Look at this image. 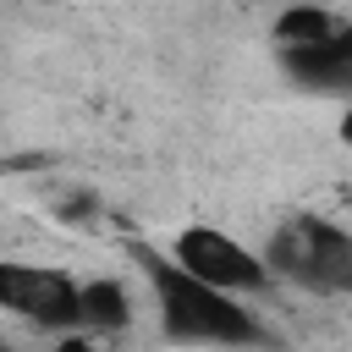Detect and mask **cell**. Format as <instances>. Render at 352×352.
Listing matches in <instances>:
<instances>
[{
    "instance_id": "6da1fadb",
    "label": "cell",
    "mask_w": 352,
    "mask_h": 352,
    "mask_svg": "<svg viewBox=\"0 0 352 352\" xmlns=\"http://www.w3.org/2000/svg\"><path fill=\"white\" fill-rule=\"evenodd\" d=\"M132 258L143 264L148 275V292H154V308H160V330L170 341H204V346H253L264 341L270 330L242 308L236 292H220L198 275H187L170 253H154V248H132Z\"/></svg>"
},
{
    "instance_id": "7a4b0ae2",
    "label": "cell",
    "mask_w": 352,
    "mask_h": 352,
    "mask_svg": "<svg viewBox=\"0 0 352 352\" xmlns=\"http://www.w3.org/2000/svg\"><path fill=\"white\" fill-rule=\"evenodd\" d=\"M264 264L275 280H292L314 297H352V231L324 214H292L275 226Z\"/></svg>"
},
{
    "instance_id": "3957f363",
    "label": "cell",
    "mask_w": 352,
    "mask_h": 352,
    "mask_svg": "<svg viewBox=\"0 0 352 352\" xmlns=\"http://www.w3.org/2000/svg\"><path fill=\"white\" fill-rule=\"evenodd\" d=\"M170 258L187 275H198V280H209L220 292H236V297H258L275 280L270 264H264V253H253L248 242H236L220 226H182L170 236Z\"/></svg>"
},
{
    "instance_id": "277c9868",
    "label": "cell",
    "mask_w": 352,
    "mask_h": 352,
    "mask_svg": "<svg viewBox=\"0 0 352 352\" xmlns=\"http://www.w3.org/2000/svg\"><path fill=\"white\" fill-rule=\"evenodd\" d=\"M77 280L50 264L0 258V314L28 319L38 330H77Z\"/></svg>"
},
{
    "instance_id": "5b68a950",
    "label": "cell",
    "mask_w": 352,
    "mask_h": 352,
    "mask_svg": "<svg viewBox=\"0 0 352 352\" xmlns=\"http://www.w3.org/2000/svg\"><path fill=\"white\" fill-rule=\"evenodd\" d=\"M280 66L297 88L324 94V99H352V22L314 44H280Z\"/></svg>"
},
{
    "instance_id": "8992f818",
    "label": "cell",
    "mask_w": 352,
    "mask_h": 352,
    "mask_svg": "<svg viewBox=\"0 0 352 352\" xmlns=\"http://www.w3.org/2000/svg\"><path fill=\"white\" fill-rule=\"evenodd\" d=\"M132 319V297L121 280H88L77 292V324L82 330H121Z\"/></svg>"
},
{
    "instance_id": "52a82bcc",
    "label": "cell",
    "mask_w": 352,
    "mask_h": 352,
    "mask_svg": "<svg viewBox=\"0 0 352 352\" xmlns=\"http://www.w3.org/2000/svg\"><path fill=\"white\" fill-rule=\"evenodd\" d=\"M341 22H346V16L324 11V6H292V11L275 22V44H314V38L336 33Z\"/></svg>"
}]
</instances>
